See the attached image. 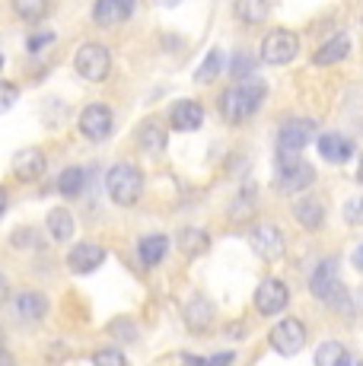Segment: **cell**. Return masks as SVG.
Returning <instances> with one entry per match:
<instances>
[{
  "label": "cell",
  "instance_id": "obj_1",
  "mask_svg": "<svg viewBox=\"0 0 363 366\" xmlns=\"http://www.w3.org/2000/svg\"><path fill=\"white\" fill-rule=\"evenodd\" d=\"M309 293L316 297L319 302L332 306L334 312H351L354 302L347 297V287L338 280V258H325L322 264L312 271L309 277Z\"/></svg>",
  "mask_w": 363,
  "mask_h": 366
},
{
  "label": "cell",
  "instance_id": "obj_2",
  "mask_svg": "<svg viewBox=\"0 0 363 366\" xmlns=\"http://www.w3.org/2000/svg\"><path fill=\"white\" fill-rule=\"evenodd\" d=\"M264 99V83L258 80H242L236 86H229L227 93L220 96V112L229 124H239L246 118H252L258 112V105Z\"/></svg>",
  "mask_w": 363,
  "mask_h": 366
},
{
  "label": "cell",
  "instance_id": "obj_3",
  "mask_svg": "<svg viewBox=\"0 0 363 366\" xmlns=\"http://www.w3.org/2000/svg\"><path fill=\"white\" fill-rule=\"evenodd\" d=\"M106 192L111 204H118V207H131V204H137L144 192V175L141 169H134L131 163H118L109 169L106 175Z\"/></svg>",
  "mask_w": 363,
  "mask_h": 366
},
{
  "label": "cell",
  "instance_id": "obj_4",
  "mask_svg": "<svg viewBox=\"0 0 363 366\" xmlns=\"http://www.w3.org/2000/svg\"><path fill=\"white\" fill-rule=\"evenodd\" d=\"M316 137V122H306V118H290L287 124L277 134V166H290L299 163V153L309 140Z\"/></svg>",
  "mask_w": 363,
  "mask_h": 366
},
{
  "label": "cell",
  "instance_id": "obj_5",
  "mask_svg": "<svg viewBox=\"0 0 363 366\" xmlns=\"http://www.w3.org/2000/svg\"><path fill=\"white\" fill-rule=\"evenodd\" d=\"M74 67H76V74H80L83 80L102 83L109 76V70H111V54H109V48L96 45V41H86V45L74 54Z\"/></svg>",
  "mask_w": 363,
  "mask_h": 366
},
{
  "label": "cell",
  "instance_id": "obj_6",
  "mask_svg": "<svg viewBox=\"0 0 363 366\" xmlns=\"http://www.w3.org/2000/svg\"><path fill=\"white\" fill-rule=\"evenodd\" d=\"M297 51H299V39L290 29H271L262 39V61L271 67L287 64V61L297 58Z\"/></svg>",
  "mask_w": 363,
  "mask_h": 366
},
{
  "label": "cell",
  "instance_id": "obj_7",
  "mask_svg": "<svg viewBox=\"0 0 363 366\" xmlns=\"http://www.w3.org/2000/svg\"><path fill=\"white\" fill-rule=\"evenodd\" d=\"M271 347L281 357H293L306 347V325L299 319H281L271 328Z\"/></svg>",
  "mask_w": 363,
  "mask_h": 366
},
{
  "label": "cell",
  "instance_id": "obj_8",
  "mask_svg": "<svg viewBox=\"0 0 363 366\" xmlns=\"http://www.w3.org/2000/svg\"><path fill=\"white\" fill-rule=\"evenodd\" d=\"M249 245L262 262H277L284 255V233L274 227V223H258L249 233Z\"/></svg>",
  "mask_w": 363,
  "mask_h": 366
},
{
  "label": "cell",
  "instance_id": "obj_9",
  "mask_svg": "<svg viewBox=\"0 0 363 366\" xmlns=\"http://www.w3.org/2000/svg\"><path fill=\"white\" fill-rule=\"evenodd\" d=\"M255 309L262 315H277V312H284L287 309V302H290V290H287V284L284 280H277V277H268V280H262L258 284V290H255Z\"/></svg>",
  "mask_w": 363,
  "mask_h": 366
},
{
  "label": "cell",
  "instance_id": "obj_10",
  "mask_svg": "<svg viewBox=\"0 0 363 366\" xmlns=\"http://www.w3.org/2000/svg\"><path fill=\"white\" fill-rule=\"evenodd\" d=\"M76 124H80V134H83V137H89V140H106L109 134H111V124H115V115H111L109 105L93 102V105H86V109L80 112Z\"/></svg>",
  "mask_w": 363,
  "mask_h": 366
},
{
  "label": "cell",
  "instance_id": "obj_11",
  "mask_svg": "<svg viewBox=\"0 0 363 366\" xmlns=\"http://www.w3.org/2000/svg\"><path fill=\"white\" fill-rule=\"evenodd\" d=\"M10 169H13V175H16L19 182H26V185H29V182H39L41 175H45V169H48L45 153L36 150V147H26V150H19L16 157H13Z\"/></svg>",
  "mask_w": 363,
  "mask_h": 366
},
{
  "label": "cell",
  "instance_id": "obj_12",
  "mask_svg": "<svg viewBox=\"0 0 363 366\" xmlns=\"http://www.w3.org/2000/svg\"><path fill=\"white\" fill-rule=\"evenodd\" d=\"M102 262H106V249L96 242H76L67 255V267L74 274H93Z\"/></svg>",
  "mask_w": 363,
  "mask_h": 366
},
{
  "label": "cell",
  "instance_id": "obj_13",
  "mask_svg": "<svg viewBox=\"0 0 363 366\" xmlns=\"http://www.w3.org/2000/svg\"><path fill=\"white\" fill-rule=\"evenodd\" d=\"M316 147H319V157H322L325 163H334V166H344L347 159L354 157V144H351V137H344V134H319Z\"/></svg>",
  "mask_w": 363,
  "mask_h": 366
},
{
  "label": "cell",
  "instance_id": "obj_14",
  "mask_svg": "<svg viewBox=\"0 0 363 366\" xmlns=\"http://www.w3.org/2000/svg\"><path fill=\"white\" fill-rule=\"evenodd\" d=\"M131 13H134V0H96V6H93V19L102 29L124 23Z\"/></svg>",
  "mask_w": 363,
  "mask_h": 366
},
{
  "label": "cell",
  "instance_id": "obj_15",
  "mask_svg": "<svg viewBox=\"0 0 363 366\" xmlns=\"http://www.w3.org/2000/svg\"><path fill=\"white\" fill-rule=\"evenodd\" d=\"M169 124L176 131H198L204 124V109L201 102L194 99H179L176 105L169 109Z\"/></svg>",
  "mask_w": 363,
  "mask_h": 366
},
{
  "label": "cell",
  "instance_id": "obj_16",
  "mask_svg": "<svg viewBox=\"0 0 363 366\" xmlns=\"http://www.w3.org/2000/svg\"><path fill=\"white\" fill-rule=\"evenodd\" d=\"M316 182V172H312V166L306 163H290V166H281V192L284 194H299L306 192V188Z\"/></svg>",
  "mask_w": 363,
  "mask_h": 366
},
{
  "label": "cell",
  "instance_id": "obj_17",
  "mask_svg": "<svg viewBox=\"0 0 363 366\" xmlns=\"http://www.w3.org/2000/svg\"><path fill=\"white\" fill-rule=\"evenodd\" d=\"M214 322V302L207 297H192V302L185 306V325L192 332H207Z\"/></svg>",
  "mask_w": 363,
  "mask_h": 366
},
{
  "label": "cell",
  "instance_id": "obj_18",
  "mask_svg": "<svg viewBox=\"0 0 363 366\" xmlns=\"http://www.w3.org/2000/svg\"><path fill=\"white\" fill-rule=\"evenodd\" d=\"M13 309H16V315L23 322H39V319H45V312H48V300H45V293L26 290V293H19L16 297Z\"/></svg>",
  "mask_w": 363,
  "mask_h": 366
},
{
  "label": "cell",
  "instance_id": "obj_19",
  "mask_svg": "<svg viewBox=\"0 0 363 366\" xmlns=\"http://www.w3.org/2000/svg\"><path fill=\"white\" fill-rule=\"evenodd\" d=\"M347 54H351V39H347V35H334V39H328L325 45L312 54V64H316V67H328V64L344 61Z\"/></svg>",
  "mask_w": 363,
  "mask_h": 366
},
{
  "label": "cell",
  "instance_id": "obj_20",
  "mask_svg": "<svg viewBox=\"0 0 363 366\" xmlns=\"http://www.w3.org/2000/svg\"><path fill=\"white\" fill-rule=\"evenodd\" d=\"M293 217L299 220V227L319 229L325 223V204L319 198H299L297 204H293Z\"/></svg>",
  "mask_w": 363,
  "mask_h": 366
},
{
  "label": "cell",
  "instance_id": "obj_21",
  "mask_svg": "<svg viewBox=\"0 0 363 366\" xmlns=\"http://www.w3.org/2000/svg\"><path fill=\"white\" fill-rule=\"evenodd\" d=\"M137 147H141L144 153H163L166 150V128L159 122H144L141 128H137Z\"/></svg>",
  "mask_w": 363,
  "mask_h": 366
},
{
  "label": "cell",
  "instance_id": "obj_22",
  "mask_svg": "<svg viewBox=\"0 0 363 366\" xmlns=\"http://www.w3.org/2000/svg\"><path fill=\"white\" fill-rule=\"evenodd\" d=\"M207 245H211V236H207L204 229H198V227H185V229H179V249L185 252L188 258L204 255Z\"/></svg>",
  "mask_w": 363,
  "mask_h": 366
},
{
  "label": "cell",
  "instance_id": "obj_23",
  "mask_svg": "<svg viewBox=\"0 0 363 366\" xmlns=\"http://www.w3.org/2000/svg\"><path fill=\"white\" fill-rule=\"evenodd\" d=\"M166 249H169V239L166 236H144L141 242H137V255H141V262L146 267H156L159 262H163Z\"/></svg>",
  "mask_w": 363,
  "mask_h": 366
},
{
  "label": "cell",
  "instance_id": "obj_24",
  "mask_svg": "<svg viewBox=\"0 0 363 366\" xmlns=\"http://www.w3.org/2000/svg\"><path fill=\"white\" fill-rule=\"evenodd\" d=\"M233 13L239 23L255 26L262 19H268V0H233Z\"/></svg>",
  "mask_w": 363,
  "mask_h": 366
},
{
  "label": "cell",
  "instance_id": "obj_25",
  "mask_svg": "<svg viewBox=\"0 0 363 366\" xmlns=\"http://www.w3.org/2000/svg\"><path fill=\"white\" fill-rule=\"evenodd\" d=\"M48 233L51 239H58V242H67V239L74 236V214L64 207H54L51 214H48Z\"/></svg>",
  "mask_w": 363,
  "mask_h": 366
},
{
  "label": "cell",
  "instance_id": "obj_26",
  "mask_svg": "<svg viewBox=\"0 0 363 366\" xmlns=\"http://www.w3.org/2000/svg\"><path fill=\"white\" fill-rule=\"evenodd\" d=\"M316 366H351V354H347L344 344L338 341H325L316 350Z\"/></svg>",
  "mask_w": 363,
  "mask_h": 366
},
{
  "label": "cell",
  "instance_id": "obj_27",
  "mask_svg": "<svg viewBox=\"0 0 363 366\" xmlns=\"http://www.w3.org/2000/svg\"><path fill=\"white\" fill-rule=\"evenodd\" d=\"M83 188H86V172H83L80 166H71L61 172L58 179V192L64 194V198H80Z\"/></svg>",
  "mask_w": 363,
  "mask_h": 366
},
{
  "label": "cell",
  "instance_id": "obj_28",
  "mask_svg": "<svg viewBox=\"0 0 363 366\" xmlns=\"http://www.w3.org/2000/svg\"><path fill=\"white\" fill-rule=\"evenodd\" d=\"M13 4V13H16L19 19H26V23H36L48 13V0H10Z\"/></svg>",
  "mask_w": 363,
  "mask_h": 366
},
{
  "label": "cell",
  "instance_id": "obj_29",
  "mask_svg": "<svg viewBox=\"0 0 363 366\" xmlns=\"http://www.w3.org/2000/svg\"><path fill=\"white\" fill-rule=\"evenodd\" d=\"M220 70H223V51H220V48H214V51H207L204 64L198 67L194 80H198V83H214L220 76Z\"/></svg>",
  "mask_w": 363,
  "mask_h": 366
},
{
  "label": "cell",
  "instance_id": "obj_30",
  "mask_svg": "<svg viewBox=\"0 0 363 366\" xmlns=\"http://www.w3.org/2000/svg\"><path fill=\"white\" fill-rule=\"evenodd\" d=\"M93 366H128V360H124L121 350L115 347H102L93 354Z\"/></svg>",
  "mask_w": 363,
  "mask_h": 366
},
{
  "label": "cell",
  "instance_id": "obj_31",
  "mask_svg": "<svg viewBox=\"0 0 363 366\" xmlns=\"http://www.w3.org/2000/svg\"><path fill=\"white\" fill-rule=\"evenodd\" d=\"M341 214H344V220L351 223V227H363V198H360V194H357V198H351V201H344Z\"/></svg>",
  "mask_w": 363,
  "mask_h": 366
},
{
  "label": "cell",
  "instance_id": "obj_32",
  "mask_svg": "<svg viewBox=\"0 0 363 366\" xmlns=\"http://www.w3.org/2000/svg\"><path fill=\"white\" fill-rule=\"evenodd\" d=\"M252 67H255V61H252V54L249 51H236L233 54V67H229V74L239 80V76H249L252 74Z\"/></svg>",
  "mask_w": 363,
  "mask_h": 366
},
{
  "label": "cell",
  "instance_id": "obj_33",
  "mask_svg": "<svg viewBox=\"0 0 363 366\" xmlns=\"http://www.w3.org/2000/svg\"><path fill=\"white\" fill-rule=\"evenodd\" d=\"M16 99H19V86L16 83H0V112H10L13 105H16Z\"/></svg>",
  "mask_w": 363,
  "mask_h": 366
},
{
  "label": "cell",
  "instance_id": "obj_34",
  "mask_svg": "<svg viewBox=\"0 0 363 366\" xmlns=\"http://www.w3.org/2000/svg\"><path fill=\"white\" fill-rule=\"evenodd\" d=\"M51 41H54V32H39V35H29L26 48H29V51H41V48L51 45Z\"/></svg>",
  "mask_w": 363,
  "mask_h": 366
},
{
  "label": "cell",
  "instance_id": "obj_35",
  "mask_svg": "<svg viewBox=\"0 0 363 366\" xmlns=\"http://www.w3.org/2000/svg\"><path fill=\"white\" fill-rule=\"evenodd\" d=\"M182 366H207V360H201V357L185 354V357H182Z\"/></svg>",
  "mask_w": 363,
  "mask_h": 366
},
{
  "label": "cell",
  "instance_id": "obj_36",
  "mask_svg": "<svg viewBox=\"0 0 363 366\" xmlns=\"http://www.w3.org/2000/svg\"><path fill=\"white\" fill-rule=\"evenodd\" d=\"M354 267H357V271H363V245H357V252H354Z\"/></svg>",
  "mask_w": 363,
  "mask_h": 366
},
{
  "label": "cell",
  "instance_id": "obj_37",
  "mask_svg": "<svg viewBox=\"0 0 363 366\" xmlns=\"http://www.w3.org/2000/svg\"><path fill=\"white\" fill-rule=\"evenodd\" d=\"M6 297H10V287H6V277H0V306L6 302Z\"/></svg>",
  "mask_w": 363,
  "mask_h": 366
},
{
  "label": "cell",
  "instance_id": "obj_38",
  "mask_svg": "<svg viewBox=\"0 0 363 366\" xmlns=\"http://www.w3.org/2000/svg\"><path fill=\"white\" fill-rule=\"evenodd\" d=\"M4 210H6V188L0 185V217H4Z\"/></svg>",
  "mask_w": 363,
  "mask_h": 366
},
{
  "label": "cell",
  "instance_id": "obj_39",
  "mask_svg": "<svg viewBox=\"0 0 363 366\" xmlns=\"http://www.w3.org/2000/svg\"><path fill=\"white\" fill-rule=\"evenodd\" d=\"M156 4H159V6H166V10H172V6H179L182 0H156Z\"/></svg>",
  "mask_w": 363,
  "mask_h": 366
},
{
  "label": "cell",
  "instance_id": "obj_40",
  "mask_svg": "<svg viewBox=\"0 0 363 366\" xmlns=\"http://www.w3.org/2000/svg\"><path fill=\"white\" fill-rule=\"evenodd\" d=\"M357 182L363 185V159H360V172H357Z\"/></svg>",
  "mask_w": 363,
  "mask_h": 366
},
{
  "label": "cell",
  "instance_id": "obj_41",
  "mask_svg": "<svg viewBox=\"0 0 363 366\" xmlns=\"http://www.w3.org/2000/svg\"><path fill=\"white\" fill-rule=\"evenodd\" d=\"M0 67H4V54H0Z\"/></svg>",
  "mask_w": 363,
  "mask_h": 366
}]
</instances>
